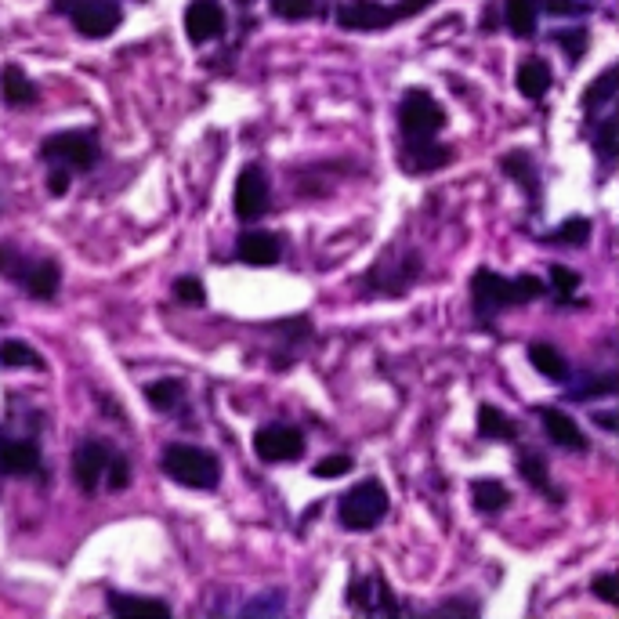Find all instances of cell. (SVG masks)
<instances>
[{"label":"cell","instance_id":"6da1fadb","mask_svg":"<svg viewBox=\"0 0 619 619\" xmlns=\"http://www.w3.org/2000/svg\"><path fill=\"white\" fill-rule=\"evenodd\" d=\"M435 0H395V4H381V0H348L337 8V26L352 29V33H377V29H391L399 22L413 19L420 11H428Z\"/></svg>","mask_w":619,"mask_h":619},{"label":"cell","instance_id":"7a4b0ae2","mask_svg":"<svg viewBox=\"0 0 619 619\" xmlns=\"http://www.w3.org/2000/svg\"><path fill=\"white\" fill-rule=\"evenodd\" d=\"M163 475H171L185 489H218L221 464L207 449L174 442V446L163 449Z\"/></svg>","mask_w":619,"mask_h":619},{"label":"cell","instance_id":"3957f363","mask_svg":"<svg viewBox=\"0 0 619 619\" xmlns=\"http://www.w3.org/2000/svg\"><path fill=\"white\" fill-rule=\"evenodd\" d=\"M388 489L377 482V478H366L359 486H352L341 496L337 504V518H341L344 529L352 533H366V529H377L388 515Z\"/></svg>","mask_w":619,"mask_h":619},{"label":"cell","instance_id":"277c9868","mask_svg":"<svg viewBox=\"0 0 619 619\" xmlns=\"http://www.w3.org/2000/svg\"><path fill=\"white\" fill-rule=\"evenodd\" d=\"M55 11L66 15L77 26V33H84L91 40L109 37L124 22V8L116 0H55Z\"/></svg>","mask_w":619,"mask_h":619},{"label":"cell","instance_id":"5b68a950","mask_svg":"<svg viewBox=\"0 0 619 619\" xmlns=\"http://www.w3.org/2000/svg\"><path fill=\"white\" fill-rule=\"evenodd\" d=\"M98 142L91 131H58L40 142V160L66 171H91L98 163Z\"/></svg>","mask_w":619,"mask_h":619},{"label":"cell","instance_id":"8992f818","mask_svg":"<svg viewBox=\"0 0 619 619\" xmlns=\"http://www.w3.org/2000/svg\"><path fill=\"white\" fill-rule=\"evenodd\" d=\"M399 127L406 142H431L446 127V109L428 91H406L399 105Z\"/></svg>","mask_w":619,"mask_h":619},{"label":"cell","instance_id":"52a82bcc","mask_svg":"<svg viewBox=\"0 0 619 619\" xmlns=\"http://www.w3.org/2000/svg\"><path fill=\"white\" fill-rule=\"evenodd\" d=\"M254 453L261 464H290L305 453V435L294 424H265L254 431Z\"/></svg>","mask_w":619,"mask_h":619},{"label":"cell","instance_id":"ba28073f","mask_svg":"<svg viewBox=\"0 0 619 619\" xmlns=\"http://www.w3.org/2000/svg\"><path fill=\"white\" fill-rule=\"evenodd\" d=\"M471 308L482 323H493L496 312L511 308V279L496 276L493 268H478L471 276Z\"/></svg>","mask_w":619,"mask_h":619},{"label":"cell","instance_id":"9c48e42d","mask_svg":"<svg viewBox=\"0 0 619 619\" xmlns=\"http://www.w3.org/2000/svg\"><path fill=\"white\" fill-rule=\"evenodd\" d=\"M232 210L239 221H258L268 210V181L261 167H243L236 178V192H232Z\"/></svg>","mask_w":619,"mask_h":619},{"label":"cell","instance_id":"30bf717a","mask_svg":"<svg viewBox=\"0 0 619 619\" xmlns=\"http://www.w3.org/2000/svg\"><path fill=\"white\" fill-rule=\"evenodd\" d=\"M113 457V446L102 439H84L73 453V475H77V486L84 493H95L98 482L105 478V467Z\"/></svg>","mask_w":619,"mask_h":619},{"label":"cell","instance_id":"8fae6325","mask_svg":"<svg viewBox=\"0 0 619 619\" xmlns=\"http://www.w3.org/2000/svg\"><path fill=\"white\" fill-rule=\"evenodd\" d=\"M225 26H229V19H225L218 0H192L189 8H185V33H189L192 44L218 40L225 33Z\"/></svg>","mask_w":619,"mask_h":619},{"label":"cell","instance_id":"7c38bea8","mask_svg":"<svg viewBox=\"0 0 619 619\" xmlns=\"http://www.w3.org/2000/svg\"><path fill=\"white\" fill-rule=\"evenodd\" d=\"M420 276V254H402L399 261H388V272L381 265L370 268L366 286L381 290V294H406Z\"/></svg>","mask_w":619,"mask_h":619},{"label":"cell","instance_id":"4fadbf2b","mask_svg":"<svg viewBox=\"0 0 619 619\" xmlns=\"http://www.w3.org/2000/svg\"><path fill=\"white\" fill-rule=\"evenodd\" d=\"M449 160H453V149H449V145H439L435 138H431V142H406L399 156L406 174H431V171H439V167H446Z\"/></svg>","mask_w":619,"mask_h":619},{"label":"cell","instance_id":"5bb4252c","mask_svg":"<svg viewBox=\"0 0 619 619\" xmlns=\"http://www.w3.org/2000/svg\"><path fill=\"white\" fill-rule=\"evenodd\" d=\"M536 413H540V424L554 446L572 449V453H583V449H587V439H583L580 424H576L565 410H558V406H540Z\"/></svg>","mask_w":619,"mask_h":619},{"label":"cell","instance_id":"9a60e30c","mask_svg":"<svg viewBox=\"0 0 619 619\" xmlns=\"http://www.w3.org/2000/svg\"><path fill=\"white\" fill-rule=\"evenodd\" d=\"M33 471H40L37 442L0 435V475H33Z\"/></svg>","mask_w":619,"mask_h":619},{"label":"cell","instance_id":"2e32d148","mask_svg":"<svg viewBox=\"0 0 619 619\" xmlns=\"http://www.w3.org/2000/svg\"><path fill=\"white\" fill-rule=\"evenodd\" d=\"M348 605L362 612H399V601L391 594V587L381 576H366V580H352V594Z\"/></svg>","mask_w":619,"mask_h":619},{"label":"cell","instance_id":"e0dca14e","mask_svg":"<svg viewBox=\"0 0 619 619\" xmlns=\"http://www.w3.org/2000/svg\"><path fill=\"white\" fill-rule=\"evenodd\" d=\"M0 98H4V105H11V109H29L40 95H37V84L26 77V69L8 62V66L0 69Z\"/></svg>","mask_w":619,"mask_h":619},{"label":"cell","instance_id":"ac0fdd59","mask_svg":"<svg viewBox=\"0 0 619 619\" xmlns=\"http://www.w3.org/2000/svg\"><path fill=\"white\" fill-rule=\"evenodd\" d=\"M236 254L247 265H276L283 258V243L272 232H247V236L236 239Z\"/></svg>","mask_w":619,"mask_h":619},{"label":"cell","instance_id":"d6986e66","mask_svg":"<svg viewBox=\"0 0 619 619\" xmlns=\"http://www.w3.org/2000/svg\"><path fill=\"white\" fill-rule=\"evenodd\" d=\"M58 283H62V272H58V265L51 258L44 261H29L26 268V279H22V286H26L29 294L37 297V301H51V297L58 294Z\"/></svg>","mask_w":619,"mask_h":619},{"label":"cell","instance_id":"ffe728a7","mask_svg":"<svg viewBox=\"0 0 619 619\" xmlns=\"http://www.w3.org/2000/svg\"><path fill=\"white\" fill-rule=\"evenodd\" d=\"M515 87L522 91V98L540 102V98L551 91V66H547L543 58H525L515 73Z\"/></svg>","mask_w":619,"mask_h":619},{"label":"cell","instance_id":"44dd1931","mask_svg":"<svg viewBox=\"0 0 619 619\" xmlns=\"http://www.w3.org/2000/svg\"><path fill=\"white\" fill-rule=\"evenodd\" d=\"M109 612L120 619H131V616H171V605L167 601H156V598H138V594H120L113 591L109 594Z\"/></svg>","mask_w":619,"mask_h":619},{"label":"cell","instance_id":"7402d4cb","mask_svg":"<svg viewBox=\"0 0 619 619\" xmlns=\"http://www.w3.org/2000/svg\"><path fill=\"white\" fill-rule=\"evenodd\" d=\"M504 22L515 37H533L540 26V4L536 0H507L504 4Z\"/></svg>","mask_w":619,"mask_h":619},{"label":"cell","instance_id":"603a6c76","mask_svg":"<svg viewBox=\"0 0 619 619\" xmlns=\"http://www.w3.org/2000/svg\"><path fill=\"white\" fill-rule=\"evenodd\" d=\"M525 355L533 362V370L543 373L547 381H569V362H565V355L554 344H529Z\"/></svg>","mask_w":619,"mask_h":619},{"label":"cell","instance_id":"cb8c5ba5","mask_svg":"<svg viewBox=\"0 0 619 619\" xmlns=\"http://www.w3.org/2000/svg\"><path fill=\"white\" fill-rule=\"evenodd\" d=\"M471 504H475L478 511H486V515L504 511V507L511 504V489H507L504 482H496V478H478V482H471Z\"/></svg>","mask_w":619,"mask_h":619},{"label":"cell","instance_id":"d4e9b609","mask_svg":"<svg viewBox=\"0 0 619 619\" xmlns=\"http://www.w3.org/2000/svg\"><path fill=\"white\" fill-rule=\"evenodd\" d=\"M478 435H482V439L511 442V439H518V424L507 417V413L496 410V406H482V410H478Z\"/></svg>","mask_w":619,"mask_h":619},{"label":"cell","instance_id":"484cf974","mask_svg":"<svg viewBox=\"0 0 619 619\" xmlns=\"http://www.w3.org/2000/svg\"><path fill=\"white\" fill-rule=\"evenodd\" d=\"M591 232H594L591 218H569L554 232H547L543 243H547V247H583V243L591 239Z\"/></svg>","mask_w":619,"mask_h":619},{"label":"cell","instance_id":"4316f807","mask_svg":"<svg viewBox=\"0 0 619 619\" xmlns=\"http://www.w3.org/2000/svg\"><path fill=\"white\" fill-rule=\"evenodd\" d=\"M518 471H522V478L536 489V493L551 496V500H562V493H558V489L551 486V478H547L543 457H536V453H518Z\"/></svg>","mask_w":619,"mask_h":619},{"label":"cell","instance_id":"83f0119b","mask_svg":"<svg viewBox=\"0 0 619 619\" xmlns=\"http://www.w3.org/2000/svg\"><path fill=\"white\" fill-rule=\"evenodd\" d=\"M616 91H619V69L609 66L587 91H583V109H587V113H598L601 105H609L612 98H616Z\"/></svg>","mask_w":619,"mask_h":619},{"label":"cell","instance_id":"f1b7e54d","mask_svg":"<svg viewBox=\"0 0 619 619\" xmlns=\"http://www.w3.org/2000/svg\"><path fill=\"white\" fill-rule=\"evenodd\" d=\"M500 171H504L507 178H515L525 192H536V185H540V178H536V167H533V156L522 153V149L507 153L504 160H500Z\"/></svg>","mask_w":619,"mask_h":619},{"label":"cell","instance_id":"f546056e","mask_svg":"<svg viewBox=\"0 0 619 619\" xmlns=\"http://www.w3.org/2000/svg\"><path fill=\"white\" fill-rule=\"evenodd\" d=\"M0 366H8V370H44L40 355L26 341H0Z\"/></svg>","mask_w":619,"mask_h":619},{"label":"cell","instance_id":"4dcf8cb0","mask_svg":"<svg viewBox=\"0 0 619 619\" xmlns=\"http://www.w3.org/2000/svg\"><path fill=\"white\" fill-rule=\"evenodd\" d=\"M181 395H185V384L174 381V377H163V381H153L145 384V402L153 406V410H174L181 402Z\"/></svg>","mask_w":619,"mask_h":619},{"label":"cell","instance_id":"1f68e13d","mask_svg":"<svg viewBox=\"0 0 619 619\" xmlns=\"http://www.w3.org/2000/svg\"><path fill=\"white\" fill-rule=\"evenodd\" d=\"M29 261H33V258H26L19 247L0 243V276H4V279H11V283H22V279H26Z\"/></svg>","mask_w":619,"mask_h":619},{"label":"cell","instance_id":"d6a6232c","mask_svg":"<svg viewBox=\"0 0 619 619\" xmlns=\"http://www.w3.org/2000/svg\"><path fill=\"white\" fill-rule=\"evenodd\" d=\"M268 8H272V15L283 22H305V19H312L315 0H268Z\"/></svg>","mask_w":619,"mask_h":619},{"label":"cell","instance_id":"836d02e7","mask_svg":"<svg viewBox=\"0 0 619 619\" xmlns=\"http://www.w3.org/2000/svg\"><path fill=\"white\" fill-rule=\"evenodd\" d=\"M547 272H551V286L554 294H558V301H569L580 290V272H572L569 265H551Z\"/></svg>","mask_w":619,"mask_h":619},{"label":"cell","instance_id":"e575fe53","mask_svg":"<svg viewBox=\"0 0 619 619\" xmlns=\"http://www.w3.org/2000/svg\"><path fill=\"white\" fill-rule=\"evenodd\" d=\"M554 44H558V48L565 51V55H569V62H580L583 58V51H587V29H562V33H554Z\"/></svg>","mask_w":619,"mask_h":619},{"label":"cell","instance_id":"d590c367","mask_svg":"<svg viewBox=\"0 0 619 619\" xmlns=\"http://www.w3.org/2000/svg\"><path fill=\"white\" fill-rule=\"evenodd\" d=\"M616 131H619V127H616V120H612V116H609V120H601L598 131H594V149H598V156L605 163L616 160Z\"/></svg>","mask_w":619,"mask_h":619},{"label":"cell","instance_id":"8d00e7d4","mask_svg":"<svg viewBox=\"0 0 619 619\" xmlns=\"http://www.w3.org/2000/svg\"><path fill=\"white\" fill-rule=\"evenodd\" d=\"M352 471V457L348 453H334V457H323L319 464L312 467L315 478H323V482H330V478H341Z\"/></svg>","mask_w":619,"mask_h":619},{"label":"cell","instance_id":"74e56055","mask_svg":"<svg viewBox=\"0 0 619 619\" xmlns=\"http://www.w3.org/2000/svg\"><path fill=\"white\" fill-rule=\"evenodd\" d=\"M543 294V279L536 276H518L511 279V305H529Z\"/></svg>","mask_w":619,"mask_h":619},{"label":"cell","instance_id":"f35d334b","mask_svg":"<svg viewBox=\"0 0 619 619\" xmlns=\"http://www.w3.org/2000/svg\"><path fill=\"white\" fill-rule=\"evenodd\" d=\"M127 482H131V464H127V460L113 449L109 467H105V486L113 489V493H120V489H127Z\"/></svg>","mask_w":619,"mask_h":619},{"label":"cell","instance_id":"ab89813d","mask_svg":"<svg viewBox=\"0 0 619 619\" xmlns=\"http://www.w3.org/2000/svg\"><path fill=\"white\" fill-rule=\"evenodd\" d=\"M174 297H178L181 305H192V308L207 301V294H203V283H200V279H192V276L174 279Z\"/></svg>","mask_w":619,"mask_h":619},{"label":"cell","instance_id":"60d3db41","mask_svg":"<svg viewBox=\"0 0 619 619\" xmlns=\"http://www.w3.org/2000/svg\"><path fill=\"white\" fill-rule=\"evenodd\" d=\"M543 8V15H554V19H562V15H587V4L583 0H536Z\"/></svg>","mask_w":619,"mask_h":619},{"label":"cell","instance_id":"b9f144b4","mask_svg":"<svg viewBox=\"0 0 619 619\" xmlns=\"http://www.w3.org/2000/svg\"><path fill=\"white\" fill-rule=\"evenodd\" d=\"M591 591L598 594V598L605 601V605H619V594H616V591H619V580L612 576V572H601L598 580L591 583Z\"/></svg>","mask_w":619,"mask_h":619},{"label":"cell","instance_id":"7bdbcfd3","mask_svg":"<svg viewBox=\"0 0 619 619\" xmlns=\"http://www.w3.org/2000/svg\"><path fill=\"white\" fill-rule=\"evenodd\" d=\"M616 391V377H598V381H591V384H583L580 391H572V399H598V395H612Z\"/></svg>","mask_w":619,"mask_h":619},{"label":"cell","instance_id":"ee69618b","mask_svg":"<svg viewBox=\"0 0 619 619\" xmlns=\"http://www.w3.org/2000/svg\"><path fill=\"white\" fill-rule=\"evenodd\" d=\"M247 612H250V616H258V612H283V594H272V591H268L265 594V598H258V601H250V605H247Z\"/></svg>","mask_w":619,"mask_h":619},{"label":"cell","instance_id":"f6af8a7d","mask_svg":"<svg viewBox=\"0 0 619 619\" xmlns=\"http://www.w3.org/2000/svg\"><path fill=\"white\" fill-rule=\"evenodd\" d=\"M69 174H73V171H66V167H55V171H51V178H48L51 196H66V189H69Z\"/></svg>","mask_w":619,"mask_h":619},{"label":"cell","instance_id":"bcb514c9","mask_svg":"<svg viewBox=\"0 0 619 619\" xmlns=\"http://www.w3.org/2000/svg\"><path fill=\"white\" fill-rule=\"evenodd\" d=\"M594 420H598V424H601L605 431H616V428H619V424H616V413H612V410H598V413H594Z\"/></svg>","mask_w":619,"mask_h":619},{"label":"cell","instance_id":"7dc6e473","mask_svg":"<svg viewBox=\"0 0 619 619\" xmlns=\"http://www.w3.org/2000/svg\"><path fill=\"white\" fill-rule=\"evenodd\" d=\"M439 612H467V616H471V612H478L475 605H460V601H449V605H442Z\"/></svg>","mask_w":619,"mask_h":619},{"label":"cell","instance_id":"c3c4849f","mask_svg":"<svg viewBox=\"0 0 619 619\" xmlns=\"http://www.w3.org/2000/svg\"><path fill=\"white\" fill-rule=\"evenodd\" d=\"M239 4H250V0H239Z\"/></svg>","mask_w":619,"mask_h":619}]
</instances>
